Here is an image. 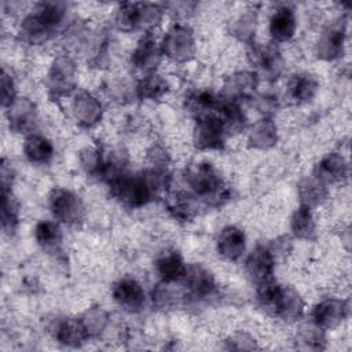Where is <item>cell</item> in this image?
<instances>
[{
	"mask_svg": "<svg viewBox=\"0 0 352 352\" xmlns=\"http://www.w3.org/2000/svg\"><path fill=\"white\" fill-rule=\"evenodd\" d=\"M300 192V198H301V204L307 205V206H314V205H319L324 198H326V184L319 180L315 175L309 179H305L298 188Z\"/></svg>",
	"mask_w": 352,
	"mask_h": 352,
	"instance_id": "cell-28",
	"label": "cell"
},
{
	"mask_svg": "<svg viewBox=\"0 0 352 352\" xmlns=\"http://www.w3.org/2000/svg\"><path fill=\"white\" fill-rule=\"evenodd\" d=\"M50 208L56 220L65 224H76L84 216V204L81 198L65 188H55L50 195Z\"/></svg>",
	"mask_w": 352,
	"mask_h": 352,
	"instance_id": "cell-4",
	"label": "cell"
},
{
	"mask_svg": "<svg viewBox=\"0 0 352 352\" xmlns=\"http://www.w3.org/2000/svg\"><path fill=\"white\" fill-rule=\"evenodd\" d=\"M34 238L43 249L48 252H54L60 246L62 232L56 223L47 220V221H40L36 226Z\"/></svg>",
	"mask_w": 352,
	"mask_h": 352,
	"instance_id": "cell-27",
	"label": "cell"
},
{
	"mask_svg": "<svg viewBox=\"0 0 352 352\" xmlns=\"http://www.w3.org/2000/svg\"><path fill=\"white\" fill-rule=\"evenodd\" d=\"M113 298L124 309L136 312L144 305V290L133 278H122L113 286Z\"/></svg>",
	"mask_w": 352,
	"mask_h": 352,
	"instance_id": "cell-8",
	"label": "cell"
},
{
	"mask_svg": "<svg viewBox=\"0 0 352 352\" xmlns=\"http://www.w3.org/2000/svg\"><path fill=\"white\" fill-rule=\"evenodd\" d=\"M162 55H166L175 62H187L194 56L195 41L192 32L183 25L172 26L161 43Z\"/></svg>",
	"mask_w": 352,
	"mask_h": 352,
	"instance_id": "cell-2",
	"label": "cell"
},
{
	"mask_svg": "<svg viewBox=\"0 0 352 352\" xmlns=\"http://www.w3.org/2000/svg\"><path fill=\"white\" fill-rule=\"evenodd\" d=\"M348 164L340 153H329L318 165L315 176L326 183H337L346 177Z\"/></svg>",
	"mask_w": 352,
	"mask_h": 352,
	"instance_id": "cell-17",
	"label": "cell"
},
{
	"mask_svg": "<svg viewBox=\"0 0 352 352\" xmlns=\"http://www.w3.org/2000/svg\"><path fill=\"white\" fill-rule=\"evenodd\" d=\"M116 25L122 32L140 28V3H124L116 12Z\"/></svg>",
	"mask_w": 352,
	"mask_h": 352,
	"instance_id": "cell-30",
	"label": "cell"
},
{
	"mask_svg": "<svg viewBox=\"0 0 352 352\" xmlns=\"http://www.w3.org/2000/svg\"><path fill=\"white\" fill-rule=\"evenodd\" d=\"M157 271L164 282H177L184 279L187 265L177 252H166L157 260Z\"/></svg>",
	"mask_w": 352,
	"mask_h": 352,
	"instance_id": "cell-20",
	"label": "cell"
},
{
	"mask_svg": "<svg viewBox=\"0 0 352 352\" xmlns=\"http://www.w3.org/2000/svg\"><path fill=\"white\" fill-rule=\"evenodd\" d=\"M265 309L271 311L283 320H297L302 316L304 301L296 290L278 285Z\"/></svg>",
	"mask_w": 352,
	"mask_h": 352,
	"instance_id": "cell-5",
	"label": "cell"
},
{
	"mask_svg": "<svg viewBox=\"0 0 352 352\" xmlns=\"http://www.w3.org/2000/svg\"><path fill=\"white\" fill-rule=\"evenodd\" d=\"M256 85H257V78L254 73H248V72L236 73L231 76L224 85L226 99L235 102V99L252 94Z\"/></svg>",
	"mask_w": 352,
	"mask_h": 352,
	"instance_id": "cell-24",
	"label": "cell"
},
{
	"mask_svg": "<svg viewBox=\"0 0 352 352\" xmlns=\"http://www.w3.org/2000/svg\"><path fill=\"white\" fill-rule=\"evenodd\" d=\"M290 227L293 234L300 239H312L316 234L315 220L311 208L307 205H300V208L293 213L290 220Z\"/></svg>",
	"mask_w": 352,
	"mask_h": 352,
	"instance_id": "cell-26",
	"label": "cell"
},
{
	"mask_svg": "<svg viewBox=\"0 0 352 352\" xmlns=\"http://www.w3.org/2000/svg\"><path fill=\"white\" fill-rule=\"evenodd\" d=\"M183 280L186 282L188 293L199 298L208 297L209 294L213 293L216 287L213 275L206 268L198 264L187 267V272Z\"/></svg>",
	"mask_w": 352,
	"mask_h": 352,
	"instance_id": "cell-16",
	"label": "cell"
},
{
	"mask_svg": "<svg viewBox=\"0 0 352 352\" xmlns=\"http://www.w3.org/2000/svg\"><path fill=\"white\" fill-rule=\"evenodd\" d=\"M7 109V117L12 131L26 133L34 128L36 109L32 100L26 98H16Z\"/></svg>",
	"mask_w": 352,
	"mask_h": 352,
	"instance_id": "cell-10",
	"label": "cell"
},
{
	"mask_svg": "<svg viewBox=\"0 0 352 352\" xmlns=\"http://www.w3.org/2000/svg\"><path fill=\"white\" fill-rule=\"evenodd\" d=\"M166 91H168L166 80L162 76L155 73H150L144 76L136 87L138 96L142 99H158L164 94H166Z\"/></svg>",
	"mask_w": 352,
	"mask_h": 352,
	"instance_id": "cell-29",
	"label": "cell"
},
{
	"mask_svg": "<svg viewBox=\"0 0 352 352\" xmlns=\"http://www.w3.org/2000/svg\"><path fill=\"white\" fill-rule=\"evenodd\" d=\"M76 87V69L70 59L58 58L48 74V89L54 98L67 96Z\"/></svg>",
	"mask_w": 352,
	"mask_h": 352,
	"instance_id": "cell-6",
	"label": "cell"
},
{
	"mask_svg": "<svg viewBox=\"0 0 352 352\" xmlns=\"http://www.w3.org/2000/svg\"><path fill=\"white\" fill-rule=\"evenodd\" d=\"M246 272L257 285L272 279L275 258L272 252L265 246H257L246 258Z\"/></svg>",
	"mask_w": 352,
	"mask_h": 352,
	"instance_id": "cell-9",
	"label": "cell"
},
{
	"mask_svg": "<svg viewBox=\"0 0 352 352\" xmlns=\"http://www.w3.org/2000/svg\"><path fill=\"white\" fill-rule=\"evenodd\" d=\"M318 80L308 73H300L292 77L289 81V95L296 103L309 102L318 92Z\"/></svg>",
	"mask_w": 352,
	"mask_h": 352,
	"instance_id": "cell-21",
	"label": "cell"
},
{
	"mask_svg": "<svg viewBox=\"0 0 352 352\" xmlns=\"http://www.w3.org/2000/svg\"><path fill=\"white\" fill-rule=\"evenodd\" d=\"M23 153L30 162L45 164L54 155V146L47 138L32 133L25 139Z\"/></svg>",
	"mask_w": 352,
	"mask_h": 352,
	"instance_id": "cell-22",
	"label": "cell"
},
{
	"mask_svg": "<svg viewBox=\"0 0 352 352\" xmlns=\"http://www.w3.org/2000/svg\"><path fill=\"white\" fill-rule=\"evenodd\" d=\"M82 322H84L85 327L88 329L89 336H92V334L99 333L106 326L107 314L103 309H100L98 307H94V308H91L89 311L85 312V315L82 318Z\"/></svg>",
	"mask_w": 352,
	"mask_h": 352,
	"instance_id": "cell-32",
	"label": "cell"
},
{
	"mask_svg": "<svg viewBox=\"0 0 352 352\" xmlns=\"http://www.w3.org/2000/svg\"><path fill=\"white\" fill-rule=\"evenodd\" d=\"M344 37H345V29L344 25H331L327 28L316 45V54L319 58L326 60H333L338 58L342 54L344 47Z\"/></svg>",
	"mask_w": 352,
	"mask_h": 352,
	"instance_id": "cell-14",
	"label": "cell"
},
{
	"mask_svg": "<svg viewBox=\"0 0 352 352\" xmlns=\"http://www.w3.org/2000/svg\"><path fill=\"white\" fill-rule=\"evenodd\" d=\"M319 330H322V329H319L316 324H315V327L304 329L298 334L297 341L304 344L302 348H305V349H320V348H323V345H322L323 336Z\"/></svg>",
	"mask_w": 352,
	"mask_h": 352,
	"instance_id": "cell-34",
	"label": "cell"
},
{
	"mask_svg": "<svg viewBox=\"0 0 352 352\" xmlns=\"http://www.w3.org/2000/svg\"><path fill=\"white\" fill-rule=\"evenodd\" d=\"M80 162L81 166L85 169L87 173H99L103 165L100 153L95 148H84L80 153Z\"/></svg>",
	"mask_w": 352,
	"mask_h": 352,
	"instance_id": "cell-33",
	"label": "cell"
},
{
	"mask_svg": "<svg viewBox=\"0 0 352 352\" xmlns=\"http://www.w3.org/2000/svg\"><path fill=\"white\" fill-rule=\"evenodd\" d=\"M276 125L268 117L257 121L249 133V143L256 148H270L276 143Z\"/></svg>",
	"mask_w": 352,
	"mask_h": 352,
	"instance_id": "cell-25",
	"label": "cell"
},
{
	"mask_svg": "<svg viewBox=\"0 0 352 352\" xmlns=\"http://www.w3.org/2000/svg\"><path fill=\"white\" fill-rule=\"evenodd\" d=\"M186 179L191 190L208 201H220L226 197V188L223 186L221 177L212 164L201 162L194 165L187 170Z\"/></svg>",
	"mask_w": 352,
	"mask_h": 352,
	"instance_id": "cell-1",
	"label": "cell"
},
{
	"mask_svg": "<svg viewBox=\"0 0 352 352\" xmlns=\"http://www.w3.org/2000/svg\"><path fill=\"white\" fill-rule=\"evenodd\" d=\"M348 315V304L340 298H326L314 309V323L322 330L336 329Z\"/></svg>",
	"mask_w": 352,
	"mask_h": 352,
	"instance_id": "cell-7",
	"label": "cell"
},
{
	"mask_svg": "<svg viewBox=\"0 0 352 352\" xmlns=\"http://www.w3.org/2000/svg\"><path fill=\"white\" fill-rule=\"evenodd\" d=\"M246 248V238L241 228L235 226L224 227L217 238V252L227 260H238Z\"/></svg>",
	"mask_w": 352,
	"mask_h": 352,
	"instance_id": "cell-12",
	"label": "cell"
},
{
	"mask_svg": "<svg viewBox=\"0 0 352 352\" xmlns=\"http://www.w3.org/2000/svg\"><path fill=\"white\" fill-rule=\"evenodd\" d=\"M73 114L82 126H94L102 117L100 102L89 92H81L74 98Z\"/></svg>",
	"mask_w": 352,
	"mask_h": 352,
	"instance_id": "cell-13",
	"label": "cell"
},
{
	"mask_svg": "<svg viewBox=\"0 0 352 352\" xmlns=\"http://www.w3.org/2000/svg\"><path fill=\"white\" fill-rule=\"evenodd\" d=\"M52 32L54 30L45 25L36 12L29 14L21 25V36L30 44H43L51 37Z\"/></svg>",
	"mask_w": 352,
	"mask_h": 352,
	"instance_id": "cell-23",
	"label": "cell"
},
{
	"mask_svg": "<svg viewBox=\"0 0 352 352\" xmlns=\"http://www.w3.org/2000/svg\"><path fill=\"white\" fill-rule=\"evenodd\" d=\"M250 56L252 63L256 65L264 74L270 77L278 76L282 70V58L279 50L272 44L253 48Z\"/></svg>",
	"mask_w": 352,
	"mask_h": 352,
	"instance_id": "cell-18",
	"label": "cell"
},
{
	"mask_svg": "<svg viewBox=\"0 0 352 352\" xmlns=\"http://www.w3.org/2000/svg\"><path fill=\"white\" fill-rule=\"evenodd\" d=\"M226 128L217 114L208 113L197 117L192 139L194 144L202 150L220 148L224 143Z\"/></svg>",
	"mask_w": 352,
	"mask_h": 352,
	"instance_id": "cell-3",
	"label": "cell"
},
{
	"mask_svg": "<svg viewBox=\"0 0 352 352\" xmlns=\"http://www.w3.org/2000/svg\"><path fill=\"white\" fill-rule=\"evenodd\" d=\"M161 56V47H158L155 40L147 33L144 37L140 38L138 47L132 54V63L135 65V67L150 74L154 73V70L160 65Z\"/></svg>",
	"mask_w": 352,
	"mask_h": 352,
	"instance_id": "cell-11",
	"label": "cell"
},
{
	"mask_svg": "<svg viewBox=\"0 0 352 352\" xmlns=\"http://www.w3.org/2000/svg\"><path fill=\"white\" fill-rule=\"evenodd\" d=\"M1 224L6 231H14L18 224V209L7 184L1 188Z\"/></svg>",
	"mask_w": 352,
	"mask_h": 352,
	"instance_id": "cell-31",
	"label": "cell"
},
{
	"mask_svg": "<svg viewBox=\"0 0 352 352\" xmlns=\"http://www.w3.org/2000/svg\"><path fill=\"white\" fill-rule=\"evenodd\" d=\"M55 337L63 345L80 346L88 340L89 331L82 319H65L58 324Z\"/></svg>",
	"mask_w": 352,
	"mask_h": 352,
	"instance_id": "cell-19",
	"label": "cell"
},
{
	"mask_svg": "<svg viewBox=\"0 0 352 352\" xmlns=\"http://www.w3.org/2000/svg\"><path fill=\"white\" fill-rule=\"evenodd\" d=\"M297 22L294 11L287 7H279L270 19V34L274 38V41L283 43L290 40L296 33Z\"/></svg>",
	"mask_w": 352,
	"mask_h": 352,
	"instance_id": "cell-15",
	"label": "cell"
},
{
	"mask_svg": "<svg viewBox=\"0 0 352 352\" xmlns=\"http://www.w3.org/2000/svg\"><path fill=\"white\" fill-rule=\"evenodd\" d=\"M15 84L12 77L3 70L1 73V103L4 107H8L15 100Z\"/></svg>",
	"mask_w": 352,
	"mask_h": 352,
	"instance_id": "cell-35",
	"label": "cell"
}]
</instances>
